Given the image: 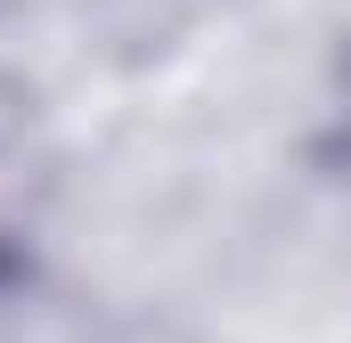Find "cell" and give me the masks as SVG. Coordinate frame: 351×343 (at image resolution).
<instances>
[]
</instances>
